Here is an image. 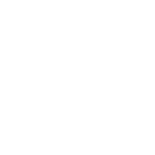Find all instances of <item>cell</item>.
I'll use <instances>...</instances> for the list:
<instances>
[]
</instances>
